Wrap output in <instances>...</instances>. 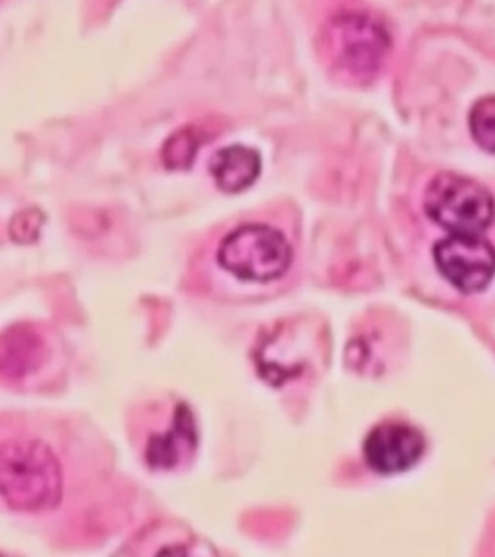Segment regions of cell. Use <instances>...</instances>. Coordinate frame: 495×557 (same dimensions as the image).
<instances>
[{"mask_svg":"<svg viewBox=\"0 0 495 557\" xmlns=\"http://www.w3.org/2000/svg\"><path fill=\"white\" fill-rule=\"evenodd\" d=\"M325 59L341 78L372 79L382 72L392 52L387 26L370 12H341L323 27Z\"/></svg>","mask_w":495,"mask_h":557,"instance_id":"7a4b0ae2","label":"cell"},{"mask_svg":"<svg viewBox=\"0 0 495 557\" xmlns=\"http://www.w3.org/2000/svg\"><path fill=\"white\" fill-rule=\"evenodd\" d=\"M209 173L221 190L238 194L258 181L261 173L260 153L246 146H228L213 156Z\"/></svg>","mask_w":495,"mask_h":557,"instance_id":"ba28073f","label":"cell"},{"mask_svg":"<svg viewBox=\"0 0 495 557\" xmlns=\"http://www.w3.org/2000/svg\"><path fill=\"white\" fill-rule=\"evenodd\" d=\"M218 260L221 268L243 281L270 283L290 268L293 250L287 238L268 225L238 226L223 238Z\"/></svg>","mask_w":495,"mask_h":557,"instance_id":"277c9868","label":"cell"},{"mask_svg":"<svg viewBox=\"0 0 495 557\" xmlns=\"http://www.w3.org/2000/svg\"><path fill=\"white\" fill-rule=\"evenodd\" d=\"M470 134L480 148L495 156V96L482 97L469 114Z\"/></svg>","mask_w":495,"mask_h":557,"instance_id":"30bf717a","label":"cell"},{"mask_svg":"<svg viewBox=\"0 0 495 557\" xmlns=\"http://www.w3.org/2000/svg\"><path fill=\"white\" fill-rule=\"evenodd\" d=\"M47 360V343L39 331L17 323L0 333V374L24 380L35 374Z\"/></svg>","mask_w":495,"mask_h":557,"instance_id":"52a82bcc","label":"cell"},{"mask_svg":"<svg viewBox=\"0 0 495 557\" xmlns=\"http://www.w3.org/2000/svg\"><path fill=\"white\" fill-rule=\"evenodd\" d=\"M428 218L451 235H482L494 223L495 200L486 186L469 176L442 173L428 184Z\"/></svg>","mask_w":495,"mask_h":557,"instance_id":"3957f363","label":"cell"},{"mask_svg":"<svg viewBox=\"0 0 495 557\" xmlns=\"http://www.w3.org/2000/svg\"><path fill=\"white\" fill-rule=\"evenodd\" d=\"M435 265L465 295L480 293L495 277V248L480 235H451L435 244Z\"/></svg>","mask_w":495,"mask_h":557,"instance_id":"5b68a950","label":"cell"},{"mask_svg":"<svg viewBox=\"0 0 495 557\" xmlns=\"http://www.w3.org/2000/svg\"><path fill=\"white\" fill-rule=\"evenodd\" d=\"M426 442L417 428L385 422L374 428L364 442L368 465L382 474H399L412 469L424 455Z\"/></svg>","mask_w":495,"mask_h":557,"instance_id":"8992f818","label":"cell"},{"mask_svg":"<svg viewBox=\"0 0 495 557\" xmlns=\"http://www.w3.org/2000/svg\"><path fill=\"white\" fill-rule=\"evenodd\" d=\"M196 149H198V144L194 141L191 132H178L176 136L166 141L165 153H163L166 166L181 169V166L190 165L191 159L196 157Z\"/></svg>","mask_w":495,"mask_h":557,"instance_id":"8fae6325","label":"cell"},{"mask_svg":"<svg viewBox=\"0 0 495 557\" xmlns=\"http://www.w3.org/2000/svg\"><path fill=\"white\" fill-rule=\"evenodd\" d=\"M62 467L41 440H7L0 444V499L12 511L39 513L61 504Z\"/></svg>","mask_w":495,"mask_h":557,"instance_id":"6da1fadb","label":"cell"},{"mask_svg":"<svg viewBox=\"0 0 495 557\" xmlns=\"http://www.w3.org/2000/svg\"><path fill=\"white\" fill-rule=\"evenodd\" d=\"M196 445V430L188 407L181 405L176 409L174 424L169 432L153 435L148 445V462L156 469H173L186 453L191 451Z\"/></svg>","mask_w":495,"mask_h":557,"instance_id":"9c48e42d","label":"cell"}]
</instances>
